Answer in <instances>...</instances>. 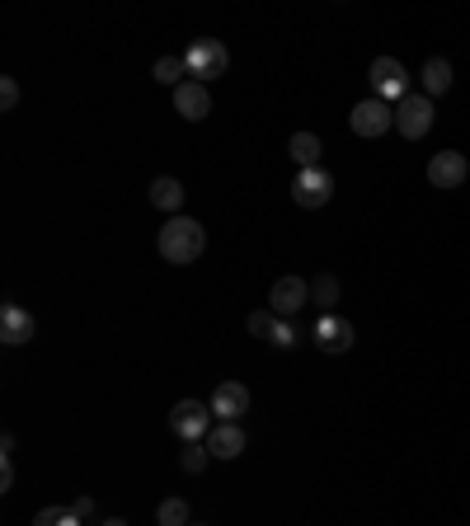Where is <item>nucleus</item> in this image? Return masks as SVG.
<instances>
[{
    "mask_svg": "<svg viewBox=\"0 0 470 526\" xmlns=\"http://www.w3.org/2000/svg\"><path fill=\"white\" fill-rule=\"evenodd\" d=\"M311 301V282L297 278V273H287V278L273 282V292H268V310L278 315V320H292L301 306Z\"/></svg>",
    "mask_w": 470,
    "mask_h": 526,
    "instance_id": "nucleus-7",
    "label": "nucleus"
},
{
    "mask_svg": "<svg viewBox=\"0 0 470 526\" xmlns=\"http://www.w3.org/2000/svg\"><path fill=\"white\" fill-rule=\"evenodd\" d=\"M71 512H76L80 522H85V517H94V498H76V503H71Z\"/></svg>",
    "mask_w": 470,
    "mask_h": 526,
    "instance_id": "nucleus-27",
    "label": "nucleus"
},
{
    "mask_svg": "<svg viewBox=\"0 0 470 526\" xmlns=\"http://www.w3.org/2000/svg\"><path fill=\"white\" fill-rule=\"evenodd\" d=\"M207 404H212V418H217V423H240V418L250 414V386H240V381H221Z\"/></svg>",
    "mask_w": 470,
    "mask_h": 526,
    "instance_id": "nucleus-9",
    "label": "nucleus"
},
{
    "mask_svg": "<svg viewBox=\"0 0 470 526\" xmlns=\"http://www.w3.org/2000/svg\"><path fill=\"white\" fill-rule=\"evenodd\" d=\"M353 339H358V329L348 325L344 315H320V325H315V343H320V353H348L353 348Z\"/></svg>",
    "mask_w": 470,
    "mask_h": 526,
    "instance_id": "nucleus-10",
    "label": "nucleus"
},
{
    "mask_svg": "<svg viewBox=\"0 0 470 526\" xmlns=\"http://www.w3.org/2000/svg\"><path fill=\"white\" fill-rule=\"evenodd\" d=\"M245 428L240 423H217L212 433H207V451H212V461H235L240 451H245Z\"/></svg>",
    "mask_w": 470,
    "mask_h": 526,
    "instance_id": "nucleus-14",
    "label": "nucleus"
},
{
    "mask_svg": "<svg viewBox=\"0 0 470 526\" xmlns=\"http://www.w3.org/2000/svg\"><path fill=\"white\" fill-rule=\"evenodd\" d=\"M273 325H278V315H273V310H250V320H245V329H250L254 339H268V334H273Z\"/></svg>",
    "mask_w": 470,
    "mask_h": 526,
    "instance_id": "nucleus-22",
    "label": "nucleus"
},
{
    "mask_svg": "<svg viewBox=\"0 0 470 526\" xmlns=\"http://www.w3.org/2000/svg\"><path fill=\"white\" fill-rule=\"evenodd\" d=\"M287 151H292V160H297V170H320V155H325V146H320V137H315V132H292Z\"/></svg>",
    "mask_w": 470,
    "mask_h": 526,
    "instance_id": "nucleus-15",
    "label": "nucleus"
},
{
    "mask_svg": "<svg viewBox=\"0 0 470 526\" xmlns=\"http://www.w3.org/2000/svg\"><path fill=\"white\" fill-rule=\"evenodd\" d=\"M0 109H5V113L19 109V80H15V76L0 80Z\"/></svg>",
    "mask_w": 470,
    "mask_h": 526,
    "instance_id": "nucleus-25",
    "label": "nucleus"
},
{
    "mask_svg": "<svg viewBox=\"0 0 470 526\" xmlns=\"http://www.w3.org/2000/svg\"><path fill=\"white\" fill-rule=\"evenodd\" d=\"M452 90V62H442V57H433V62L423 66V94L428 99H438V94Z\"/></svg>",
    "mask_w": 470,
    "mask_h": 526,
    "instance_id": "nucleus-17",
    "label": "nucleus"
},
{
    "mask_svg": "<svg viewBox=\"0 0 470 526\" xmlns=\"http://www.w3.org/2000/svg\"><path fill=\"white\" fill-rule=\"evenodd\" d=\"M372 90H376V99H386V104H400V99H409V76H405V66L395 62V57H376L372 62Z\"/></svg>",
    "mask_w": 470,
    "mask_h": 526,
    "instance_id": "nucleus-8",
    "label": "nucleus"
},
{
    "mask_svg": "<svg viewBox=\"0 0 470 526\" xmlns=\"http://www.w3.org/2000/svg\"><path fill=\"white\" fill-rule=\"evenodd\" d=\"M184 66H188V80L212 85L217 76H226L231 52H226V43H217V38H193V43H188V52H184Z\"/></svg>",
    "mask_w": 470,
    "mask_h": 526,
    "instance_id": "nucleus-2",
    "label": "nucleus"
},
{
    "mask_svg": "<svg viewBox=\"0 0 470 526\" xmlns=\"http://www.w3.org/2000/svg\"><path fill=\"white\" fill-rule=\"evenodd\" d=\"M10 489H15V465L5 456V465H0V494H10Z\"/></svg>",
    "mask_w": 470,
    "mask_h": 526,
    "instance_id": "nucleus-26",
    "label": "nucleus"
},
{
    "mask_svg": "<svg viewBox=\"0 0 470 526\" xmlns=\"http://www.w3.org/2000/svg\"><path fill=\"white\" fill-rule=\"evenodd\" d=\"M151 76H156L160 85L179 90V85H184V76H188V66H184V57H160V62L151 66Z\"/></svg>",
    "mask_w": 470,
    "mask_h": 526,
    "instance_id": "nucleus-18",
    "label": "nucleus"
},
{
    "mask_svg": "<svg viewBox=\"0 0 470 526\" xmlns=\"http://www.w3.org/2000/svg\"><path fill=\"white\" fill-rule=\"evenodd\" d=\"M311 301L325 306V315H329V310L339 306V278H334V273H320V278L311 282Z\"/></svg>",
    "mask_w": 470,
    "mask_h": 526,
    "instance_id": "nucleus-19",
    "label": "nucleus"
},
{
    "mask_svg": "<svg viewBox=\"0 0 470 526\" xmlns=\"http://www.w3.org/2000/svg\"><path fill=\"white\" fill-rule=\"evenodd\" d=\"M156 249H160V259L174 263V268H188V263H198L203 259V249H207V231H203V221H193V217H170L165 226H160L156 235Z\"/></svg>",
    "mask_w": 470,
    "mask_h": 526,
    "instance_id": "nucleus-1",
    "label": "nucleus"
},
{
    "mask_svg": "<svg viewBox=\"0 0 470 526\" xmlns=\"http://www.w3.org/2000/svg\"><path fill=\"white\" fill-rule=\"evenodd\" d=\"M184 193H188V188L179 184V179H170V174L151 179V202H156L160 212H170V217H179V207H184Z\"/></svg>",
    "mask_w": 470,
    "mask_h": 526,
    "instance_id": "nucleus-16",
    "label": "nucleus"
},
{
    "mask_svg": "<svg viewBox=\"0 0 470 526\" xmlns=\"http://www.w3.org/2000/svg\"><path fill=\"white\" fill-rule=\"evenodd\" d=\"M156 522L160 526H188V503L184 498H165L156 508Z\"/></svg>",
    "mask_w": 470,
    "mask_h": 526,
    "instance_id": "nucleus-21",
    "label": "nucleus"
},
{
    "mask_svg": "<svg viewBox=\"0 0 470 526\" xmlns=\"http://www.w3.org/2000/svg\"><path fill=\"white\" fill-rule=\"evenodd\" d=\"M395 127L405 132V141H423L433 132V99L428 94H409L395 104Z\"/></svg>",
    "mask_w": 470,
    "mask_h": 526,
    "instance_id": "nucleus-5",
    "label": "nucleus"
},
{
    "mask_svg": "<svg viewBox=\"0 0 470 526\" xmlns=\"http://www.w3.org/2000/svg\"><path fill=\"white\" fill-rule=\"evenodd\" d=\"M329 198H334V179H329L325 165H320V170H297V179H292V202H297V207L315 212V207H325Z\"/></svg>",
    "mask_w": 470,
    "mask_h": 526,
    "instance_id": "nucleus-6",
    "label": "nucleus"
},
{
    "mask_svg": "<svg viewBox=\"0 0 470 526\" xmlns=\"http://www.w3.org/2000/svg\"><path fill=\"white\" fill-rule=\"evenodd\" d=\"M188 526H198V522H188Z\"/></svg>",
    "mask_w": 470,
    "mask_h": 526,
    "instance_id": "nucleus-29",
    "label": "nucleus"
},
{
    "mask_svg": "<svg viewBox=\"0 0 470 526\" xmlns=\"http://www.w3.org/2000/svg\"><path fill=\"white\" fill-rule=\"evenodd\" d=\"M348 127H353L358 137H381V132H391V127H395V109L386 104V99L367 94V99H358V104H353V113H348Z\"/></svg>",
    "mask_w": 470,
    "mask_h": 526,
    "instance_id": "nucleus-4",
    "label": "nucleus"
},
{
    "mask_svg": "<svg viewBox=\"0 0 470 526\" xmlns=\"http://www.w3.org/2000/svg\"><path fill=\"white\" fill-rule=\"evenodd\" d=\"M170 428L179 433V442H207V433L217 428V418H212V404L203 400H179L170 409Z\"/></svg>",
    "mask_w": 470,
    "mask_h": 526,
    "instance_id": "nucleus-3",
    "label": "nucleus"
},
{
    "mask_svg": "<svg viewBox=\"0 0 470 526\" xmlns=\"http://www.w3.org/2000/svg\"><path fill=\"white\" fill-rule=\"evenodd\" d=\"M268 343H273V348H297V329L287 325V320H278L273 334H268Z\"/></svg>",
    "mask_w": 470,
    "mask_h": 526,
    "instance_id": "nucleus-24",
    "label": "nucleus"
},
{
    "mask_svg": "<svg viewBox=\"0 0 470 526\" xmlns=\"http://www.w3.org/2000/svg\"><path fill=\"white\" fill-rule=\"evenodd\" d=\"M207 461H212V451H207V442H188L184 451H179V470L184 475H203Z\"/></svg>",
    "mask_w": 470,
    "mask_h": 526,
    "instance_id": "nucleus-20",
    "label": "nucleus"
},
{
    "mask_svg": "<svg viewBox=\"0 0 470 526\" xmlns=\"http://www.w3.org/2000/svg\"><path fill=\"white\" fill-rule=\"evenodd\" d=\"M33 526H80V517L71 508H43L33 517Z\"/></svg>",
    "mask_w": 470,
    "mask_h": 526,
    "instance_id": "nucleus-23",
    "label": "nucleus"
},
{
    "mask_svg": "<svg viewBox=\"0 0 470 526\" xmlns=\"http://www.w3.org/2000/svg\"><path fill=\"white\" fill-rule=\"evenodd\" d=\"M174 113H179L184 123H203L207 113H212V94H207V85L184 80V85L174 90Z\"/></svg>",
    "mask_w": 470,
    "mask_h": 526,
    "instance_id": "nucleus-12",
    "label": "nucleus"
},
{
    "mask_svg": "<svg viewBox=\"0 0 470 526\" xmlns=\"http://www.w3.org/2000/svg\"><path fill=\"white\" fill-rule=\"evenodd\" d=\"M0 339L10 343V348L33 339V315L19 306V301H5V306H0Z\"/></svg>",
    "mask_w": 470,
    "mask_h": 526,
    "instance_id": "nucleus-13",
    "label": "nucleus"
},
{
    "mask_svg": "<svg viewBox=\"0 0 470 526\" xmlns=\"http://www.w3.org/2000/svg\"><path fill=\"white\" fill-rule=\"evenodd\" d=\"M466 174H470V165H466V155L461 151H438L433 160H428V184L433 188H461L466 184Z\"/></svg>",
    "mask_w": 470,
    "mask_h": 526,
    "instance_id": "nucleus-11",
    "label": "nucleus"
},
{
    "mask_svg": "<svg viewBox=\"0 0 470 526\" xmlns=\"http://www.w3.org/2000/svg\"><path fill=\"white\" fill-rule=\"evenodd\" d=\"M99 526H127V522H123V517H104V522H99Z\"/></svg>",
    "mask_w": 470,
    "mask_h": 526,
    "instance_id": "nucleus-28",
    "label": "nucleus"
}]
</instances>
